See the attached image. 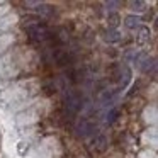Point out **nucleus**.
Listing matches in <instances>:
<instances>
[{
  "mask_svg": "<svg viewBox=\"0 0 158 158\" xmlns=\"http://www.w3.org/2000/svg\"><path fill=\"white\" fill-rule=\"evenodd\" d=\"M65 102H66V109H68L70 114L78 112V110L83 107L82 94H80L78 90H68V92H66V97H65Z\"/></svg>",
  "mask_w": 158,
  "mask_h": 158,
  "instance_id": "1",
  "label": "nucleus"
},
{
  "mask_svg": "<svg viewBox=\"0 0 158 158\" xmlns=\"http://www.w3.org/2000/svg\"><path fill=\"white\" fill-rule=\"evenodd\" d=\"M95 129H97V126L89 119H83L82 123L77 126V133H78L80 136H89V134H92Z\"/></svg>",
  "mask_w": 158,
  "mask_h": 158,
  "instance_id": "2",
  "label": "nucleus"
},
{
  "mask_svg": "<svg viewBox=\"0 0 158 158\" xmlns=\"http://www.w3.org/2000/svg\"><path fill=\"white\" fill-rule=\"evenodd\" d=\"M150 39V29L148 27H139V36H138V43L144 44V43Z\"/></svg>",
  "mask_w": 158,
  "mask_h": 158,
  "instance_id": "3",
  "label": "nucleus"
},
{
  "mask_svg": "<svg viewBox=\"0 0 158 158\" xmlns=\"http://www.w3.org/2000/svg\"><path fill=\"white\" fill-rule=\"evenodd\" d=\"M139 22H141V19L139 17H134V15H131V17H126V27H129V29H136V27H139Z\"/></svg>",
  "mask_w": 158,
  "mask_h": 158,
  "instance_id": "4",
  "label": "nucleus"
},
{
  "mask_svg": "<svg viewBox=\"0 0 158 158\" xmlns=\"http://www.w3.org/2000/svg\"><path fill=\"white\" fill-rule=\"evenodd\" d=\"M106 39H107V41H110V43L119 41V32H117V31H109V32H107V36H106Z\"/></svg>",
  "mask_w": 158,
  "mask_h": 158,
  "instance_id": "5",
  "label": "nucleus"
},
{
  "mask_svg": "<svg viewBox=\"0 0 158 158\" xmlns=\"http://www.w3.org/2000/svg\"><path fill=\"white\" fill-rule=\"evenodd\" d=\"M117 114H119V110H117V109H112V110H110V112H107V123H114V121H116V117H117Z\"/></svg>",
  "mask_w": 158,
  "mask_h": 158,
  "instance_id": "6",
  "label": "nucleus"
},
{
  "mask_svg": "<svg viewBox=\"0 0 158 158\" xmlns=\"http://www.w3.org/2000/svg\"><path fill=\"white\" fill-rule=\"evenodd\" d=\"M39 12H43V14L44 15H53V9L51 7H46V5H41V7H39Z\"/></svg>",
  "mask_w": 158,
  "mask_h": 158,
  "instance_id": "7",
  "label": "nucleus"
},
{
  "mask_svg": "<svg viewBox=\"0 0 158 158\" xmlns=\"http://www.w3.org/2000/svg\"><path fill=\"white\" fill-rule=\"evenodd\" d=\"M131 7H133V10H144V4L143 2H133V4H131Z\"/></svg>",
  "mask_w": 158,
  "mask_h": 158,
  "instance_id": "8",
  "label": "nucleus"
},
{
  "mask_svg": "<svg viewBox=\"0 0 158 158\" xmlns=\"http://www.w3.org/2000/svg\"><path fill=\"white\" fill-rule=\"evenodd\" d=\"M97 146H99L100 150H102V148L106 146V138H104V136H100L99 139H97Z\"/></svg>",
  "mask_w": 158,
  "mask_h": 158,
  "instance_id": "9",
  "label": "nucleus"
}]
</instances>
